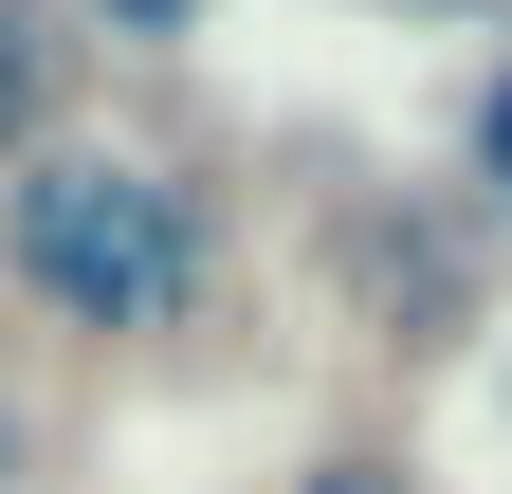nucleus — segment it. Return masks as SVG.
I'll list each match as a JSON object with an SVG mask.
<instances>
[{
	"instance_id": "nucleus-2",
	"label": "nucleus",
	"mask_w": 512,
	"mask_h": 494,
	"mask_svg": "<svg viewBox=\"0 0 512 494\" xmlns=\"http://www.w3.org/2000/svg\"><path fill=\"white\" fill-rule=\"evenodd\" d=\"M37 92H55V55H37V19H0V147H37Z\"/></svg>"
},
{
	"instance_id": "nucleus-4",
	"label": "nucleus",
	"mask_w": 512,
	"mask_h": 494,
	"mask_svg": "<svg viewBox=\"0 0 512 494\" xmlns=\"http://www.w3.org/2000/svg\"><path fill=\"white\" fill-rule=\"evenodd\" d=\"M110 19H147V37H165V19H183V0H110Z\"/></svg>"
},
{
	"instance_id": "nucleus-3",
	"label": "nucleus",
	"mask_w": 512,
	"mask_h": 494,
	"mask_svg": "<svg viewBox=\"0 0 512 494\" xmlns=\"http://www.w3.org/2000/svg\"><path fill=\"white\" fill-rule=\"evenodd\" d=\"M476 183L512 202V74H494V110H476Z\"/></svg>"
},
{
	"instance_id": "nucleus-1",
	"label": "nucleus",
	"mask_w": 512,
	"mask_h": 494,
	"mask_svg": "<svg viewBox=\"0 0 512 494\" xmlns=\"http://www.w3.org/2000/svg\"><path fill=\"white\" fill-rule=\"evenodd\" d=\"M19 293L74 330H165L202 293V220H183L165 165H110V147H55L19 183Z\"/></svg>"
}]
</instances>
